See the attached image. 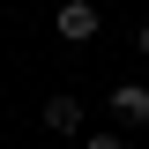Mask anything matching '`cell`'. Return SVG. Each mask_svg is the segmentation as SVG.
<instances>
[{"mask_svg":"<svg viewBox=\"0 0 149 149\" xmlns=\"http://www.w3.org/2000/svg\"><path fill=\"white\" fill-rule=\"evenodd\" d=\"M134 45H142V60H149V15H142V22H134Z\"/></svg>","mask_w":149,"mask_h":149,"instance_id":"5","label":"cell"},{"mask_svg":"<svg viewBox=\"0 0 149 149\" xmlns=\"http://www.w3.org/2000/svg\"><path fill=\"white\" fill-rule=\"evenodd\" d=\"M97 30H104L97 0H60V8H52V37H67V45H90Z\"/></svg>","mask_w":149,"mask_h":149,"instance_id":"1","label":"cell"},{"mask_svg":"<svg viewBox=\"0 0 149 149\" xmlns=\"http://www.w3.org/2000/svg\"><path fill=\"white\" fill-rule=\"evenodd\" d=\"M112 119L119 127H149V82H112Z\"/></svg>","mask_w":149,"mask_h":149,"instance_id":"2","label":"cell"},{"mask_svg":"<svg viewBox=\"0 0 149 149\" xmlns=\"http://www.w3.org/2000/svg\"><path fill=\"white\" fill-rule=\"evenodd\" d=\"M82 149H127V134H112V127L104 134H82Z\"/></svg>","mask_w":149,"mask_h":149,"instance_id":"4","label":"cell"},{"mask_svg":"<svg viewBox=\"0 0 149 149\" xmlns=\"http://www.w3.org/2000/svg\"><path fill=\"white\" fill-rule=\"evenodd\" d=\"M82 119H90V112H82L74 90H52V97H45V127H52V134H82Z\"/></svg>","mask_w":149,"mask_h":149,"instance_id":"3","label":"cell"}]
</instances>
